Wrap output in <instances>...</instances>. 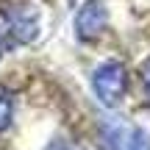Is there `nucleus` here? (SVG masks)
Segmentation results:
<instances>
[{"mask_svg":"<svg viewBox=\"0 0 150 150\" xmlns=\"http://www.w3.org/2000/svg\"><path fill=\"white\" fill-rule=\"evenodd\" d=\"M0 59H3V36H0Z\"/></svg>","mask_w":150,"mask_h":150,"instance_id":"obj_8","label":"nucleus"},{"mask_svg":"<svg viewBox=\"0 0 150 150\" xmlns=\"http://www.w3.org/2000/svg\"><path fill=\"white\" fill-rule=\"evenodd\" d=\"M139 81H142V89H145V95L150 97V56L142 61V67H139Z\"/></svg>","mask_w":150,"mask_h":150,"instance_id":"obj_7","label":"nucleus"},{"mask_svg":"<svg viewBox=\"0 0 150 150\" xmlns=\"http://www.w3.org/2000/svg\"><path fill=\"white\" fill-rule=\"evenodd\" d=\"M100 145L103 150H150V134L122 120H106L100 125Z\"/></svg>","mask_w":150,"mask_h":150,"instance_id":"obj_2","label":"nucleus"},{"mask_svg":"<svg viewBox=\"0 0 150 150\" xmlns=\"http://www.w3.org/2000/svg\"><path fill=\"white\" fill-rule=\"evenodd\" d=\"M45 150H83L78 145V142H72V139H64V136H59V139H53Z\"/></svg>","mask_w":150,"mask_h":150,"instance_id":"obj_6","label":"nucleus"},{"mask_svg":"<svg viewBox=\"0 0 150 150\" xmlns=\"http://www.w3.org/2000/svg\"><path fill=\"white\" fill-rule=\"evenodd\" d=\"M11 117H14V100L6 92H0V134L11 125Z\"/></svg>","mask_w":150,"mask_h":150,"instance_id":"obj_5","label":"nucleus"},{"mask_svg":"<svg viewBox=\"0 0 150 150\" xmlns=\"http://www.w3.org/2000/svg\"><path fill=\"white\" fill-rule=\"evenodd\" d=\"M92 92L106 108H117L128 92V70L122 61H103L92 72Z\"/></svg>","mask_w":150,"mask_h":150,"instance_id":"obj_1","label":"nucleus"},{"mask_svg":"<svg viewBox=\"0 0 150 150\" xmlns=\"http://www.w3.org/2000/svg\"><path fill=\"white\" fill-rule=\"evenodd\" d=\"M108 25V8L103 0H86L78 11H75V36L81 42H95L103 36Z\"/></svg>","mask_w":150,"mask_h":150,"instance_id":"obj_4","label":"nucleus"},{"mask_svg":"<svg viewBox=\"0 0 150 150\" xmlns=\"http://www.w3.org/2000/svg\"><path fill=\"white\" fill-rule=\"evenodd\" d=\"M6 36L14 45H31L39 36V11L31 3H14L6 11Z\"/></svg>","mask_w":150,"mask_h":150,"instance_id":"obj_3","label":"nucleus"}]
</instances>
